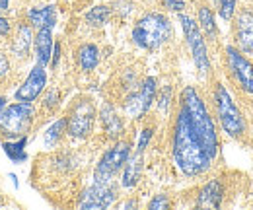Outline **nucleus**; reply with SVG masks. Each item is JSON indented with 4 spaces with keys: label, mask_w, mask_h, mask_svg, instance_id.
<instances>
[{
    "label": "nucleus",
    "mask_w": 253,
    "mask_h": 210,
    "mask_svg": "<svg viewBox=\"0 0 253 210\" xmlns=\"http://www.w3.org/2000/svg\"><path fill=\"white\" fill-rule=\"evenodd\" d=\"M173 160L185 175H201L211 168L212 158L205 152L201 142L191 130L183 109H179L173 128Z\"/></svg>",
    "instance_id": "f257e3e1"
},
{
    "label": "nucleus",
    "mask_w": 253,
    "mask_h": 210,
    "mask_svg": "<svg viewBox=\"0 0 253 210\" xmlns=\"http://www.w3.org/2000/svg\"><path fill=\"white\" fill-rule=\"evenodd\" d=\"M181 109L185 113V117L189 121L191 130L197 136V140L201 142V146L205 152L214 160L216 152H218V136H216V128L212 117L209 115L205 101L201 99V95L197 93L195 88L187 86L181 93Z\"/></svg>",
    "instance_id": "f03ea898"
},
{
    "label": "nucleus",
    "mask_w": 253,
    "mask_h": 210,
    "mask_svg": "<svg viewBox=\"0 0 253 210\" xmlns=\"http://www.w3.org/2000/svg\"><path fill=\"white\" fill-rule=\"evenodd\" d=\"M171 37V26L169 20L162 14H146L142 16L134 30H132V39L138 47L154 51L160 49L168 39Z\"/></svg>",
    "instance_id": "7ed1b4c3"
},
{
    "label": "nucleus",
    "mask_w": 253,
    "mask_h": 210,
    "mask_svg": "<svg viewBox=\"0 0 253 210\" xmlns=\"http://www.w3.org/2000/svg\"><path fill=\"white\" fill-rule=\"evenodd\" d=\"M33 121V107L30 101H18L8 105L0 117V134L6 138L26 136Z\"/></svg>",
    "instance_id": "20e7f679"
},
{
    "label": "nucleus",
    "mask_w": 253,
    "mask_h": 210,
    "mask_svg": "<svg viewBox=\"0 0 253 210\" xmlns=\"http://www.w3.org/2000/svg\"><path fill=\"white\" fill-rule=\"evenodd\" d=\"M214 99H216V111H218V117H220L224 132L228 136H240L244 132V119H242V113L236 107L230 91L226 90L222 84H218L216 86V93H214Z\"/></svg>",
    "instance_id": "39448f33"
},
{
    "label": "nucleus",
    "mask_w": 253,
    "mask_h": 210,
    "mask_svg": "<svg viewBox=\"0 0 253 210\" xmlns=\"http://www.w3.org/2000/svg\"><path fill=\"white\" fill-rule=\"evenodd\" d=\"M179 22H181V28H183V33H185V39H187V45L191 49V55H193V60H195V66L199 68L201 74H209L211 70V60H209V55H207V45H205V39L201 35V30H199V24L189 18V16H179Z\"/></svg>",
    "instance_id": "423d86ee"
},
{
    "label": "nucleus",
    "mask_w": 253,
    "mask_h": 210,
    "mask_svg": "<svg viewBox=\"0 0 253 210\" xmlns=\"http://www.w3.org/2000/svg\"><path fill=\"white\" fill-rule=\"evenodd\" d=\"M128 152H130V146L126 142H119L105 152L101 156L97 168H95V181L109 183L117 175V171L121 168H125V162L128 160Z\"/></svg>",
    "instance_id": "0eeeda50"
},
{
    "label": "nucleus",
    "mask_w": 253,
    "mask_h": 210,
    "mask_svg": "<svg viewBox=\"0 0 253 210\" xmlns=\"http://www.w3.org/2000/svg\"><path fill=\"white\" fill-rule=\"evenodd\" d=\"M94 105L88 101V99H80L76 103V107L72 109L70 117L66 119L68 125V134L74 136V138H84L92 132V126H94Z\"/></svg>",
    "instance_id": "6e6552de"
},
{
    "label": "nucleus",
    "mask_w": 253,
    "mask_h": 210,
    "mask_svg": "<svg viewBox=\"0 0 253 210\" xmlns=\"http://www.w3.org/2000/svg\"><path fill=\"white\" fill-rule=\"evenodd\" d=\"M156 97V80L154 78H146L140 86V90L130 93L126 97V103H125V111L126 115H130L132 119H140L152 105Z\"/></svg>",
    "instance_id": "1a4fd4ad"
},
{
    "label": "nucleus",
    "mask_w": 253,
    "mask_h": 210,
    "mask_svg": "<svg viewBox=\"0 0 253 210\" xmlns=\"http://www.w3.org/2000/svg\"><path fill=\"white\" fill-rule=\"evenodd\" d=\"M115 201V187L103 181H95L94 185L82 195L80 199V209L84 210H101L111 207Z\"/></svg>",
    "instance_id": "9d476101"
},
{
    "label": "nucleus",
    "mask_w": 253,
    "mask_h": 210,
    "mask_svg": "<svg viewBox=\"0 0 253 210\" xmlns=\"http://www.w3.org/2000/svg\"><path fill=\"white\" fill-rule=\"evenodd\" d=\"M45 84H47V72H45V66L43 64H35L30 72V76L26 78V82L18 88L16 91V99L18 101H30L37 99V95L45 90Z\"/></svg>",
    "instance_id": "9b49d317"
},
{
    "label": "nucleus",
    "mask_w": 253,
    "mask_h": 210,
    "mask_svg": "<svg viewBox=\"0 0 253 210\" xmlns=\"http://www.w3.org/2000/svg\"><path fill=\"white\" fill-rule=\"evenodd\" d=\"M226 53H228V62H230L240 86L246 91L253 93V64L242 55V51H236L234 47H228Z\"/></svg>",
    "instance_id": "f8f14e48"
},
{
    "label": "nucleus",
    "mask_w": 253,
    "mask_h": 210,
    "mask_svg": "<svg viewBox=\"0 0 253 210\" xmlns=\"http://www.w3.org/2000/svg\"><path fill=\"white\" fill-rule=\"evenodd\" d=\"M236 41L240 45L242 53H252L253 51V14L252 12H242L236 22Z\"/></svg>",
    "instance_id": "ddd939ff"
},
{
    "label": "nucleus",
    "mask_w": 253,
    "mask_h": 210,
    "mask_svg": "<svg viewBox=\"0 0 253 210\" xmlns=\"http://www.w3.org/2000/svg\"><path fill=\"white\" fill-rule=\"evenodd\" d=\"M222 195H224V191H222L220 181H211L201 189L197 207H201V209H220Z\"/></svg>",
    "instance_id": "4468645a"
},
{
    "label": "nucleus",
    "mask_w": 253,
    "mask_h": 210,
    "mask_svg": "<svg viewBox=\"0 0 253 210\" xmlns=\"http://www.w3.org/2000/svg\"><path fill=\"white\" fill-rule=\"evenodd\" d=\"M35 53H37V62L39 64H49L51 62V53H53V28H41L37 31L35 39Z\"/></svg>",
    "instance_id": "2eb2a0df"
},
{
    "label": "nucleus",
    "mask_w": 253,
    "mask_h": 210,
    "mask_svg": "<svg viewBox=\"0 0 253 210\" xmlns=\"http://www.w3.org/2000/svg\"><path fill=\"white\" fill-rule=\"evenodd\" d=\"M28 20H30V24L35 26L37 30H41V28H55L57 10H55V6L32 8V10L28 12Z\"/></svg>",
    "instance_id": "dca6fc26"
},
{
    "label": "nucleus",
    "mask_w": 253,
    "mask_h": 210,
    "mask_svg": "<svg viewBox=\"0 0 253 210\" xmlns=\"http://www.w3.org/2000/svg\"><path fill=\"white\" fill-rule=\"evenodd\" d=\"M99 117H101V123H103L105 132H107L111 138H117V136L123 132V123H121V119H119L117 111H115V109H113L109 103L101 107Z\"/></svg>",
    "instance_id": "f3484780"
},
{
    "label": "nucleus",
    "mask_w": 253,
    "mask_h": 210,
    "mask_svg": "<svg viewBox=\"0 0 253 210\" xmlns=\"http://www.w3.org/2000/svg\"><path fill=\"white\" fill-rule=\"evenodd\" d=\"M32 39H33L32 28L26 26V24H22V26L18 28V35H16L14 43H12V51H14V55H16L18 59H26V57H28L30 47H32Z\"/></svg>",
    "instance_id": "a211bd4d"
},
{
    "label": "nucleus",
    "mask_w": 253,
    "mask_h": 210,
    "mask_svg": "<svg viewBox=\"0 0 253 210\" xmlns=\"http://www.w3.org/2000/svg\"><path fill=\"white\" fill-rule=\"evenodd\" d=\"M140 171H142V158L140 152H136V156L128 158L125 162V171H123V187L130 189L134 187L140 179Z\"/></svg>",
    "instance_id": "6ab92c4d"
},
{
    "label": "nucleus",
    "mask_w": 253,
    "mask_h": 210,
    "mask_svg": "<svg viewBox=\"0 0 253 210\" xmlns=\"http://www.w3.org/2000/svg\"><path fill=\"white\" fill-rule=\"evenodd\" d=\"M26 144H28V138H26V136H20L16 142L6 140V142L2 144V150H4V154L10 158V162H14V164H22V162L28 160Z\"/></svg>",
    "instance_id": "aec40b11"
},
{
    "label": "nucleus",
    "mask_w": 253,
    "mask_h": 210,
    "mask_svg": "<svg viewBox=\"0 0 253 210\" xmlns=\"http://www.w3.org/2000/svg\"><path fill=\"white\" fill-rule=\"evenodd\" d=\"M78 60H80L82 70H86V72L94 70L95 66H97V62H99V51H97V47L90 45V43L88 45H82L80 51H78Z\"/></svg>",
    "instance_id": "412c9836"
},
{
    "label": "nucleus",
    "mask_w": 253,
    "mask_h": 210,
    "mask_svg": "<svg viewBox=\"0 0 253 210\" xmlns=\"http://www.w3.org/2000/svg\"><path fill=\"white\" fill-rule=\"evenodd\" d=\"M199 24H201V28L203 31L212 39V37H216V24H214V14L211 12V8H207V6H203L201 10H199Z\"/></svg>",
    "instance_id": "4be33fe9"
},
{
    "label": "nucleus",
    "mask_w": 253,
    "mask_h": 210,
    "mask_svg": "<svg viewBox=\"0 0 253 210\" xmlns=\"http://www.w3.org/2000/svg\"><path fill=\"white\" fill-rule=\"evenodd\" d=\"M64 128H66V119H59L57 123H53L49 128H47V132H45V136H43V140H45V146H55L57 142H59V138L63 136Z\"/></svg>",
    "instance_id": "5701e85b"
},
{
    "label": "nucleus",
    "mask_w": 253,
    "mask_h": 210,
    "mask_svg": "<svg viewBox=\"0 0 253 210\" xmlns=\"http://www.w3.org/2000/svg\"><path fill=\"white\" fill-rule=\"evenodd\" d=\"M109 18V8L107 6H95L86 14V22L92 26H103Z\"/></svg>",
    "instance_id": "b1692460"
},
{
    "label": "nucleus",
    "mask_w": 253,
    "mask_h": 210,
    "mask_svg": "<svg viewBox=\"0 0 253 210\" xmlns=\"http://www.w3.org/2000/svg\"><path fill=\"white\" fill-rule=\"evenodd\" d=\"M236 10V0H220V16L224 20H230Z\"/></svg>",
    "instance_id": "393cba45"
},
{
    "label": "nucleus",
    "mask_w": 253,
    "mask_h": 210,
    "mask_svg": "<svg viewBox=\"0 0 253 210\" xmlns=\"http://www.w3.org/2000/svg\"><path fill=\"white\" fill-rule=\"evenodd\" d=\"M148 209L150 210H166V209H169V201H168L166 195H156V197L150 201Z\"/></svg>",
    "instance_id": "a878e982"
},
{
    "label": "nucleus",
    "mask_w": 253,
    "mask_h": 210,
    "mask_svg": "<svg viewBox=\"0 0 253 210\" xmlns=\"http://www.w3.org/2000/svg\"><path fill=\"white\" fill-rule=\"evenodd\" d=\"M169 99H171V88L169 86H166L164 90H162V95H160V101H158V107L160 111H168V107H169Z\"/></svg>",
    "instance_id": "bb28decb"
},
{
    "label": "nucleus",
    "mask_w": 253,
    "mask_h": 210,
    "mask_svg": "<svg viewBox=\"0 0 253 210\" xmlns=\"http://www.w3.org/2000/svg\"><path fill=\"white\" fill-rule=\"evenodd\" d=\"M150 138H152V128H144L142 132H140V138H138V146H136V152H144V148L148 146V142H150Z\"/></svg>",
    "instance_id": "cd10ccee"
},
{
    "label": "nucleus",
    "mask_w": 253,
    "mask_h": 210,
    "mask_svg": "<svg viewBox=\"0 0 253 210\" xmlns=\"http://www.w3.org/2000/svg\"><path fill=\"white\" fill-rule=\"evenodd\" d=\"M164 4L173 12H181L183 10V0H164Z\"/></svg>",
    "instance_id": "c85d7f7f"
},
{
    "label": "nucleus",
    "mask_w": 253,
    "mask_h": 210,
    "mask_svg": "<svg viewBox=\"0 0 253 210\" xmlns=\"http://www.w3.org/2000/svg\"><path fill=\"white\" fill-rule=\"evenodd\" d=\"M8 70H10V62H8V59L0 53V78H2V76H6V74H8Z\"/></svg>",
    "instance_id": "c756f323"
},
{
    "label": "nucleus",
    "mask_w": 253,
    "mask_h": 210,
    "mask_svg": "<svg viewBox=\"0 0 253 210\" xmlns=\"http://www.w3.org/2000/svg\"><path fill=\"white\" fill-rule=\"evenodd\" d=\"M8 33H10V24H8L6 18L0 16V37H4V35H8Z\"/></svg>",
    "instance_id": "7c9ffc66"
},
{
    "label": "nucleus",
    "mask_w": 253,
    "mask_h": 210,
    "mask_svg": "<svg viewBox=\"0 0 253 210\" xmlns=\"http://www.w3.org/2000/svg\"><path fill=\"white\" fill-rule=\"evenodd\" d=\"M59 59H61V45L57 43V45H55V53H53V60H51V64H53V66H57Z\"/></svg>",
    "instance_id": "2f4dec72"
},
{
    "label": "nucleus",
    "mask_w": 253,
    "mask_h": 210,
    "mask_svg": "<svg viewBox=\"0 0 253 210\" xmlns=\"http://www.w3.org/2000/svg\"><path fill=\"white\" fill-rule=\"evenodd\" d=\"M55 103H57V93H49L47 99H45V105H47V107H53Z\"/></svg>",
    "instance_id": "473e14b6"
},
{
    "label": "nucleus",
    "mask_w": 253,
    "mask_h": 210,
    "mask_svg": "<svg viewBox=\"0 0 253 210\" xmlns=\"http://www.w3.org/2000/svg\"><path fill=\"white\" fill-rule=\"evenodd\" d=\"M6 101H8L6 97H0V117H2V111L6 109Z\"/></svg>",
    "instance_id": "72a5a7b5"
},
{
    "label": "nucleus",
    "mask_w": 253,
    "mask_h": 210,
    "mask_svg": "<svg viewBox=\"0 0 253 210\" xmlns=\"http://www.w3.org/2000/svg\"><path fill=\"white\" fill-rule=\"evenodd\" d=\"M8 4H10V0H0V10H6Z\"/></svg>",
    "instance_id": "f704fd0d"
},
{
    "label": "nucleus",
    "mask_w": 253,
    "mask_h": 210,
    "mask_svg": "<svg viewBox=\"0 0 253 210\" xmlns=\"http://www.w3.org/2000/svg\"><path fill=\"white\" fill-rule=\"evenodd\" d=\"M10 179H12V183L18 187V179H16V175H14V173H10Z\"/></svg>",
    "instance_id": "c9c22d12"
}]
</instances>
